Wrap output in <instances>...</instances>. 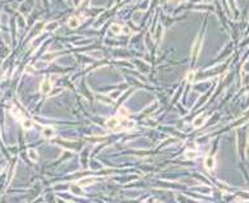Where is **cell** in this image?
<instances>
[{
    "mask_svg": "<svg viewBox=\"0 0 249 203\" xmlns=\"http://www.w3.org/2000/svg\"><path fill=\"white\" fill-rule=\"evenodd\" d=\"M106 126L109 129L114 130V132H120V130H125V129H130L134 126L133 121H128L125 118H110L106 121Z\"/></svg>",
    "mask_w": 249,
    "mask_h": 203,
    "instance_id": "6da1fadb",
    "label": "cell"
},
{
    "mask_svg": "<svg viewBox=\"0 0 249 203\" xmlns=\"http://www.w3.org/2000/svg\"><path fill=\"white\" fill-rule=\"evenodd\" d=\"M51 88H53V84H51V82H50V79H44L42 82H41V87H40V89H41V92L42 93H49L50 91H51Z\"/></svg>",
    "mask_w": 249,
    "mask_h": 203,
    "instance_id": "7a4b0ae2",
    "label": "cell"
},
{
    "mask_svg": "<svg viewBox=\"0 0 249 203\" xmlns=\"http://www.w3.org/2000/svg\"><path fill=\"white\" fill-rule=\"evenodd\" d=\"M206 118H207V116H206L205 114H202V115H199V116H197V118L194 119V121H193V125H194V128H201V126L205 124Z\"/></svg>",
    "mask_w": 249,
    "mask_h": 203,
    "instance_id": "3957f363",
    "label": "cell"
},
{
    "mask_svg": "<svg viewBox=\"0 0 249 203\" xmlns=\"http://www.w3.org/2000/svg\"><path fill=\"white\" fill-rule=\"evenodd\" d=\"M42 134H44L45 138L50 139V138H53V137L55 135V132H54L53 128H50V126H45L44 130H42Z\"/></svg>",
    "mask_w": 249,
    "mask_h": 203,
    "instance_id": "277c9868",
    "label": "cell"
},
{
    "mask_svg": "<svg viewBox=\"0 0 249 203\" xmlns=\"http://www.w3.org/2000/svg\"><path fill=\"white\" fill-rule=\"evenodd\" d=\"M92 183H95V179H93V177H84V179H80V180L78 181V185H79V186H82V188H84V186L91 185Z\"/></svg>",
    "mask_w": 249,
    "mask_h": 203,
    "instance_id": "5b68a950",
    "label": "cell"
},
{
    "mask_svg": "<svg viewBox=\"0 0 249 203\" xmlns=\"http://www.w3.org/2000/svg\"><path fill=\"white\" fill-rule=\"evenodd\" d=\"M79 24H80V21H79V18H77V17H70L68 19V26L70 28H77Z\"/></svg>",
    "mask_w": 249,
    "mask_h": 203,
    "instance_id": "8992f818",
    "label": "cell"
},
{
    "mask_svg": "<svg viewBox=\"0 0 249 203\" xmlns=\"http://www.w3.org/2000/svg\"><path fill=\"white\" fill-rule=\"evenodd\" d=\"M28 156H29V159H31L32 161L36 162L38 160V153H37V151L36 150H28Z\"/></svg>",
    "mask_w": 249,
    "mask_h": 203,
    "instance_id": "52a82bcc",
    "label": "cell"
},
{
    "mask_svg": "<svg viewBox=\"0 0 249 203\" xmlns=\"http://www.w3.org/2000/svg\"><path fill=\"white\" fill-rule=\"evenodd\" d=\"M22 126H23V129L28 130V129H31L33 126V123L29 119H24V120H22Z\"/></svg>",
    "mask_w": 249,
    "mask_h": 203,
    "instance_id": "ba28073f",
    "label": "cell"
},
{
    "mask_svg": "<svg viewBox=\"0 0 249 203\" xmlns=\"http://www.w3.org/2000/svg\"><path fill=\"white\" fill-rule=\"evenodd\" d=\"M206 167L208 170H212L213 167H215V160H213L212 157H207L206 159Z\"/></svg>",
    "mask_w": 249,
    "mask_h": 203,
    "instance_id": "9c48e42d",
    "label": "cell"
},
{
    "mask_svg": "<svg viewBox=\"0 0 249 203\" xmlns=\"http://www.w3.org/2000/svg\"><path fill=\"white\" fill-rule=\"evenodd\" d=\"M55 58H56V55L53 54V53H50V54L44 55V56H42V60H44V62H46V63H50V62H53Z\"/></svg>",
    "mask_w": 249,
    "mask_h": 203,
    "instance_id": "30bf717a",
    "label": "cell"
},
{
    "mask_svg": "<svg viewBox=\"0 0 249 203\" xmlns=\"http://www.w3.org/2000/svg\"><path fill=\"white\" fill-rule=\"evenodd\" d=\"M111 31H113L115 35H119V33L123 32V27H121L120 24H113V26H111Z\"/></svg>",
    "mask_w": 249,
    "mask_h": 203,
    "instance_id": "8fae6325",
    "label": "cell"
},
{
    "mask_svg": "<svg viewBox=\"0 0 249 203\" xmlns=\"http://www.w3.org/2000/svg\"><path fill=\"white\" fill-rule=\"evenodd\" d=\"M185 157H187L188 160L196 159V157H197V152H196V151H187V152H185Z\"/></svg>",
    "mask_w": 249,
    "mask_h": 203,
    "instance_id": "7c38bea8",
    "label": "cell"
},
{
    "mask_svg": "<svg viewBox=\"0 0 249 203\" xmlns=\"http://www.w3.org/2000/svg\"><path fill=\"white\" fill-rule=\"evenodd\" d=\"M119 114H120V116H121V118H126V116L129 115V111L126 110L125 108H123V106H121V108L119 109Z\"/></svg>",
    "mask_w": 249,
    "mask_h": 203,
    "instance_id": "4fadbf2b",
    "label": "cell"
},
{
    "mask_svg": "<svg viewBox=\"0 0 249 203\" xmlns=\"http://www.w3.org/2000/svg\"><path fill=\"white\" fill-rule=\"evenodd\" d=\"M59 27V24L55 22V23H49L46 27H45V29H46V31H51V29H56Z\"/></svg>",
    "mask_w": 249,
    "mask_h": 203,
    "instance_id": "5bb4252c",
    "label": "cell"
},
{
    "mask_svg": "<svg viewBox=\"0 0 249 203\" xmlns=\"http://www.w3.org/2000/svg\"><path fill=\"white\" fill-rule=\"evenodd\" d=\"M194 72H188L187 73V80L188 83H193V79H194Z\"/></svg>",
    "mask_w": 249,
    "mask_h": 203,
    "instance_id": "9a60e30c",
    "label": "cell"
}]
</instances>
